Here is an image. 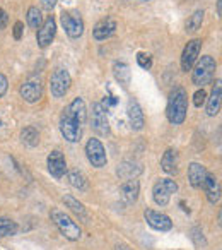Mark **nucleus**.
Listing matches in <instances>:
<instances>
[{"label": "nucleus", "instance_id": "obj_1", "mask_svg": "<svg viewBox=\"0 0 222 250\" xmlns=\"http://www.w3.org/2000/svg\"><path fill=\"white\" fill-rule=\"evenodd\" d=\"M87 108L82 98H75L67 108H63V113L60 117V134L69 143H79L82 137V125L86 124Z\"/></svg>", "mask_w": 222, "mask_h": 250}, {"label": "nucleus", "instance_id": "obj_2", "mask_svg": "<svg viewBox=\"0 0 222 250\" xmlns=\"http://www.w3.org/2000/svg\"><path fill=\"white\" fill-rule=\"evenodd\" d=\"M188 96L183 87H174L166 104V117L173 125H181L186 118Z\"/></svg>", "mask_w": 222, "mask_h": 250}, {"label": "nucleus", "instance_id": "obj_3", "mask_svg": "<svg viewBox=\"0 0 222 250\" xmlns=\"http://www.w3.org/2000/svg\"><path fill=\"white\" fill-rule=\"evenodd\" d=\"M50 218H52L53 225H55L56 229L60 231V235H63L67 240H70V242L80 240L82 229H80V226L77 225L65 211H62V209H58V208H53L52 211H50Z\"/></svg>", "mask_w": 222, "mask_h": 250}, {"label": "nucleus", "instance_id": "obj_4", "mask_svg": "<svg viewBox=\"0 0 222 250\" xmlns=\"http://www.w3.org/2000/svg\"><path fill=\"white\" fill-rule=\"evenodd\" d=\"M215 69H217V62L214 60V57L204 55L198 60L197 65H195V70H193V74H191V83H193L195 86L204 87L205 84L212 83Z\"/></svg>", "mask_w": 222, "mask_h": 250}, {"label": "nucleus", "instance_id": "obj_5", "mask_svg": "<svg viewBox=\"0 0 222 250\" xmlns=\"http://www.w3.org/2000/svg\"><path fill=\"white\" fill-rule=\"evenodd\" d=\"M70 84H72V77H70L69 70L58 67V69L53 70L52 77H50V91H52L53 98H63L70 89Z\"/></svg>", "mask_w": 222, "mask_h": 250}, {"label": "nucleus", "instance_id": "obj_6", "mask_svg": "<svg viewBox=\"0 0 222 250\" xmlns=\"http://www.w3.org/2000/svg\"><path fill=\"white\" fill-rule=\"evenodd\" d=\"M178 184L171 178H161L159 182H156L152 187V197L154 202L161 208H166L169 204V199L173 194H176Z\"/></svg>", "mask_w": 222, "mask_h": 250}, {"label": "nucleus", "instance_id": "obj_7", "mask_svg": "<svg viewBox=\"0 0 222 250\" xmlns=\"http://www.w3.org/2000/svg\"><path fill=\"white\" fill-rule=\"evenodd\" d=\"M60 21H62V26L67 35H69V38L77 40L82 36L84 21L77 11H63L62 14H60Z\"/></svg>", "mask_w": 222, "mask_h": 250}, {"label": "nucleus", "instance_id": "obj_8", "mask_svg": "<svg viewBox=\"0 0 222 250\" xmlns=\"http://www.w3.org/2000/svg\"><path fill=\"white\" fill-rule=\"evenodd\" d=\"M86 156L89 160V163L94 168H104L108 163V156H106V149H104L103 143L99 139H89L86 144Z\"/></svg>", "mask_w": 222, "mask_h": 250}, {"label": "nucleus", "instance_id": "obj_9", "mask_svg": "<svg viewBox=\"0 0 222 250\" xmlns=\"http://www.w3.org/2000/svg\"><path fill=\"white\" fill-rule=\"evenodd\" d=\"M91 124H92V130L97 136H108L110 134V120H108V113L101 103H92Z\"/></svg>", "mask_w": 222, "mask_h": 250}, {"label": "nucleus", "instance_id": "obj_10", "mask_svg": "<svg viewBox=\"0 0 222 250\" xmlns=\"http://www.w3.org/2000/svg\"><path fill=\"white\" fill-rule=\"evenodd\" d=\"M144 218H146L147 225L152 229H156V231H169L173 228V221L164 212L154 211V209H146L144 211Z\"/></svg>", "mask_w": 222, "mask_h": 250}, {"label": "nucleus", "instance_id": "obj_11", "mask_svg": "<svg viewBox=\"0 0 222 250\" xmlns=\"http://www.w3.org/2000/svg\"><path fill=\"white\" fill-rule=\"evenodd\" d=\"M200 48H202V40H198V38H195L186 43L183 53H181V62H180L181 70H185V72L191 70V67L195 65V62H197V59H198Z\"/></svg>", "mask_w": 222, "mask_h": 250}, {"label": "nucleus", "instance_id": "obj_12", "mask_svg": "<svg viewBox=\"0 0 222 250\" xmlns=\"http://www.w3.org/2000/svg\"><path fill=\"white\" fill-rule=\"evenodd\" d=\"M46 165H48V171L52 173V177H55L56 180L65 177L67 173V161H65V156H63L62 151L55 149L48 154L46 158Z\"/></svg>", "mask_w": 222, "mask_h": 250}, {"label": "nucleus", "instance_id": "obj_13", "mask_svg": "<svg viewBox=\"0 0 222 250\" xmlns=\"http://www.w3.org/2000/svg\"><path fill=\"white\" fill-rule=\"evenodd\" d=\"M55 33H56V22L53 19V16H50V18H46V21H43L41 28L38 29V35H36L38 45L41 48H46L53 42V38H55Z\"/></svg>", "mask_w": 222, "mask_h": 250}, {"label": "nucleus", "instance_id": "obj_14", "mask_svg": "<svg viewBox=\"0 0 222 250\" xmlns=\"http://www.w3.org/2000/svg\"><path fill=\"white\" fill-rule=\"evenodd\" d=\"M19 93H21V96L24 98V101H28V103H36V101H39L43 96V86L39 81L29 79L22 84Z\"/></svg>", "mask_w": 222, "mask_h": 250}, {"label": "nucleus", "instance_id": "obj_15", "mask_svg": "<svg viewBox=\"0 0 222 250\" xmlns=\"http://www.w3.org/2000/svg\"><path fill=\"white\" fill-rule=\"evenodd\" d=\"M127 115H129V122H130V127L133 130H142L144 129V113H142V108H140L139 101L137 100H130L129 104H127Z\"/></svg>", "mask_w": 222, "mask_h": 250}, {"label": "nucleus", "instance_id": "obj_16", "mask_svg": "<svg viewBox=\"0 0 222 250\" xmlns=\"http://www.w3.org/2000/svg\"><path fill=\"white\" fill-rule=\"evenodd\" d=\"M207 194V199L210 204H217L221 201V184H219V178L214 173L208 171L207 177H205L204 187H202Z\"/></svg>", "mask_w": 222, "mask_h": 250}, {"label": "nucleus", "instance_id": "obj_17", "mask_svg": "<svg viewBox=\"0 0 222 250\" xmlns=\"http://www.w3.org/2000/svg\"><path fill=\"white\" fill-rule=\"evenodd\" d=\"M207 168L200 163H191L188 167V180H190V185L193 188H202L204 187L205 177H207Z\"/></svg>", "mask_w": 222, "mask_h": 250}, {"label": "nucleus", "instance_id": "obj_18", "mask_svg": "<svg viewBox=\"0 0 222 250\" xmlns=\"http://www.w3.org/2000/svg\"><path fill=\"white\" fill-rule=\"evenodd\" d=\"M115 31H116V22L113 21V19L106 18V19H103V21H99L96 26H94L92 35H94V38H96L97 42H104V40L110 38V36L113 35Z\"/></svg>", "mask_w": 222, "mask_h": 250}, {"label": "nucleus", "instance_id": "obj_19", "mask_svg": "<svg viewBox=\"0 0 222 250\" xmlns=\"http://www.w3.org/2000/svg\"><path fill=\"white\" fill-rule=\"evenodd\" d=\"M221 79L215 81L214 89L210 93V98L207 100V115L208 117H215L221 111V98H222V86Z\"/></svg>", "mask_w": 222, "mask_h": 250}, {"label": "nucleus", "instance_id": "obj_20", "mask_svg": "<svg viewBox=\"0 0 222 250\" xmlns=\"http://www.w3.org/2000/svg\"><path fill=\"white\" fill-rule=\"evenodd\" d=\"M178 165H180V156H178L176 149H167L161 158V168L167 175L178 173Z\"/></svg>", "mask_w": 222, "mask_h": 250}, {"label": "nucleus", "instance_id": "obj_21", "mask_svg": "<svg viewBox=\"0 0 222 250\" xmlns=\"http://www.w3.org/2000/svg\"><path fill=\"white\" fill-rule=\"evenodd\" d=\"M140 194V182L137 178H130V180L123 182L122 184V195L125 199L127 204H133L137 202Z\"/></svg>", "mask_w": 222, "mask_h": 250}, {"label": "nucleus", "instance_id": "obj_22", "mask_svg": "<svg viewBox=\"0 0 222 250\" xmlns=\"http://www.w3.org/2000/svg\"><path fill=\"white\" fill-rule=\"evenodd\" d=\"M116 173L123 180H130V178H137V175L142 173V167L133 163V161H123L118 167V170H116Z\"/></svg>", "mask_w": 222, "mask_h": 250}, {"label": "nucleus", "instance_id": "obj_23", "mask_svg": "<svg viewBox=\"0 0 222 250\" xmlns=\"http://www.w3.org/2000/svg\"><path fill=\"white\" fill-rule=\"evenodd\" d=\"M113 74H115L116 81H118L123 87H129L130 81H132V72H130V67L127 65L125 62L113 63Z\"/></svg>", "mask_w": 222, "mask_h": 250}, {"label": "nucleus", "instance_id": "obj_24", "mask_svg": "<svg viewBox=\"0 0 222 250\" xmlns=\"http://www.w3.org/2000/svg\"><path fill=\"white\" fill-rule=\"evenodd\" d=\"M62 201L65 202V206L75 216H79V218H82V219H87V211H86V208H84L82 202H79L75 197H72V195H63Z\"/></svg>", "mask_w": 222, "mask_h": 250}, {"label": "nucleus", "instance_id": "obj_25", "mask_svg": "<svg viewBox=\"0 0 222 250\" xmlns=\"http://www.w3.org/2000/svg\"><path fill=\"white\" fill-rule=\"evenodd\" d=\"M67 180H69V184L72 185L74 188H77V190H86L87 188L86 175L79 170H70L69 173H67Z\"/></svg>", "mask_w": 222, "mask_h": 250}, {"label": "nucleus", "instance_id": "obj_26", "mask_svg": "<svg viewBox=\"0 0 222 250\" xmlns=\"http://www.w3.org/2000/svg\"><path fill=\"white\" fill-rule=\"evenodd\" d=\"M19 231V225L11 218H0V238L14 236Z\"/></svg>", "mask_w": 222, "mask_h": 250}, {"label": "nucleus", "instance_id": "obj_27", "mask_svg": "<svg viewBox=\"0 0 222 250\" xmlns=\"http://www.w3.org/2000/svg\"><path fill=\"white\" fill-rule=\"evenodd\" d=\"M21 141L26 144V146H29V147L38 146V143H39L38 130H36L33 125H28V127H24V129L21 130Z\"/></svg>", "mask_w": 222, "mask_h": 250}, {"label": "nucleus", "instance_id": "obj_28", "mask_svg": "<svg viewBox=\"0 0 222 250\" xmlns=\"http://www.w3.org/2000/svg\"><path fill=\"white\" fill-rule=\"evenodd\" d=\"M28 24H29V28H33V29H39L43 24L41 11H39L38 7H35V5L28 9Z\"/></svg>", "mask_w": 222, "mask_h": 250}, {"label": "nucleus", "instance_id": "obj_29", "mask_svg": "<svg viewBox=\"0 0 222 250\" xmlns=\"http://www.w3.org/2000/svg\"><path fill=\"white\" fill-rule=\"evenodd\" d=\"M204 16H205L204 11H195L193 16H191V18L186 21V31L188 33H195L197 29H200L202 21H204Z\"/></svg>", "mask_w": 222, "mask_h": 250}, {"label": "nucleus", "instance_id": "obj_30", "mask_svg": "<svg viewBox=\"0 0 222 250\" xmlns=\"http://www.w3.org/2000/svg\"><path fill=\"white\" fill-rule=\"evenodd\" d=\"M191 240H193V243L197 247H204L207 245V240H205L204 236V231H202V228H198V226H195V228H191Z\"/></svg>", "mask_w": 222, "mask_h": 250}, {"label": "nucleus", "instance_id": "obj_31", "mask_svg": "<svg viewBox=\"0 0 222 250\" xmlns=\"http://www.w3.org/2000/svg\"><path fill=\"white\" fill-rule=\"evenodd\" d=\"M137 63H139V67H142V69L149 70L150 67H152V57H150L149 53L140 52L139 55H137Z\"/></svg>", "mask_w": 222, "mask_h": 250}, {"label": "nucleus", "instance_id": "obj_32", "mask_svg": "<svg viewBox=\"0 0 222 250\" xmlns=\"http://www.w3.org/2000/svg\"><path fill=\"white\" fill-rule=\"evenodd\" d=\"M205 101H207V93H205L204 87H202V89H198L197 93L193 94V104L197 108H200L202 104L205 103Z\"/></svg>", "mask_w": 222, "mask_h": 250}, {"label": "nucleus", "instance_id": "obj_33", "mask_svg": "<svg viewBox=\"0 0 222 250\" xmlns=\"http://www.w3.org/2000/svg\"><path fill=\"white\" fill-rule=\"evenodd\" d=\"M7 87H9L7 77H5L4 74H0V98H2L5 93H7Z\"/></svg>", "mask_w": 222, "mask_h": 250}, {"label": "nucleus", "instance_id": "obj_34", "mask_svg": "<svg viewBox=\"0 0 222 250\" xmlns=\"http://www.w3.org/2000/svg\"><path fill=\"white\" fill-rule=\"evenodd\" d=\"M22 31H24V24L21 21H18L14 24V38L16 40H21L22 38Z\"/></svg>", "mask_w": 222, "mask_h": 250}, {"label": "nucleus", "instance_id": "obj_35", "mask_svg": "<svg viewBox=\"0 0 222 250\" xmlns=\"http://www.w3.org/2000/svg\"><path fill=\"white\" fill-rule=\"evenodd\" d=\"M39 2H41V7L45 11H53L56 5V0H39Z\"/></svg>", "mask_w": 222, "mask_h": 250}, {"label": "nucleus", "instance_id": "obj_36", "mask_svg": "<svg viewBox=\"0 0 222 250\" xmlns=\"http://www.w3.org/2000/svg\"><path fill=\"white\" fill-rule=\"evenodd\" d=\"M7 22H9L7 12H5L4 9H0V29H4L5 26H7Z\"/></svg>", "mask_w": 222, "mask_h": 250}, {"label": "nucleus", "instance_id": "obj_37", "mask_svg": "<svg viewBox=\"0 0 222 250\" xmlns=\"http://www.w3.org/2000/svg\"><path fill=\"white\" fill-rule=\"evenodd\" d=\"M217 16H222V0H217Z\"/></svg>", "mask_w": 222, "mask_h": 250}, {"label": "nucleus", "instance_id": "obj_38", "mask_svg": "<svg viewBox=\"0 0 222 250\" xmlns=\"http://www.w3.org/2000/svg\"><path fill=\"white\" fill-rule=\"evenodd\" d=\"M116 250H130L129 247H125V245H118L116 247Z\"/></svg>", "mask_w": 222, "mask_h": 250}]
</instances>
